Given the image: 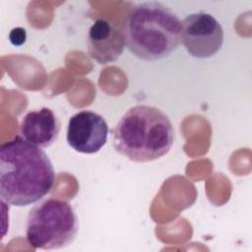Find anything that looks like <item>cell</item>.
Instances as JSON below:
<instances>
[{
  "mask_svg": "<svg viewBox=\"0 0 252 252\" xmlns=\"http://www.w3.org/2000/svg\"><path fill=\"white\" fill-rule=\"evenodd\" d=\"M122 32L104 19L96 20L89 30L88 52L98 64L116 61L124 50Z\"/></svg>",
  "mask_w": 252,
  "mask_h": 252,
  "instance_id": "7",
  "label": "cell"
},
{
  "mask_svg": "<svg viewBox=\"0 0 252 252\" xmlns=\"http://www.w3.org/2000/svg\"><path fill=\"white\" fill-rule=\"evenodd\" d=\"M174 142L168 116L158 107L139 104L129 108L113 130L115 151L136 162H150L165 156Z\"/></svg>",
  "mask_w": 252,
  "mask_h": 252,
  "instance_id": "3",
  "label": "cell"
},
{
  "mask_svg": "<svg viewBox=\"0 0 252 252\" xmlns=\"http://www.w3.org/2000/svg\"><path fill=\"white\" fill-rule=\"evenodd\" d=\"M180 42L195 58H209L223 44V30L215 17L198 12L187 15L181 22Z\"/></svg>",
  "mask_w": 252,
  "mask_h": 252,
  "instance_id": "5",
  "label": "cell"
},
{
  "mask_svg": "<svg viewBox=\"0 0 252 252\" xmlns=\"http://www.w3.org/2000/svg\"><path fill=\"white\" fill-rule=\"evenodd\" d=\"M78 229L79 220L73 207L65 200L48 198L31 209L26 236L35 249L54 250L71 244Z\"/></svg>",
  "mask_w": 252,
  "mask_h": 252,
  "instance_id": "4",
  "label": "cell"
},
{
  "mask_svg": "<svg viewBox=\"0 0 252 252\" xmlns=\"http://www.w3.org/2000/svg\"><path fill=\"white\" fill-rule=\"evenodd\" d=\"M55 171L41 148L16 136L0 146L2 202L26 207L38 202L53 187Z\"/></svg>",
  "mask_w": 252,
  "mask_h": 252,
  "instance_id": "1",
  "label": "cell"
},
{
  "mask_svg": "<svg viewBox=\"0 0 252 252\" xmlns=\"http://www.w3.org/2000/svg\"><path fill=\"white\" fill-rule=\"evenodd\" d=\"M181 21L160 2H143L132 7L122 26L129 51L146 61L170 56L180 43Z\"/></svg>",
  "mask_w": 252,
  "mask_h": 252,
  "instance_id": "2",
  "label": "cell"
},
{
  "mask_svg": "<svg viewBox=\"0 0 252 252\" xmlns=\"http://www.w3.org/2000/svg\"><path fill=\"white\" fill-rule=\"evenodd\" d=\"M60 122L48 107L29 111L20 123V134L29 143L39 148H47L58 138Z\"/></svg>",
  "mask_w": 252,
  "mask_h": 252,
  "instance_id": "8",
  "label": "cell"
},
{
  "mask_svg": "<svg viewBox=\"0 0 252 252\" xmlns=\"http://www.w3.org/2000/svg\"><path fill=\"white\" fill-rule=\"evenodd\" d=\"M108 125L105 119L91 110H82L68 121L66 139L68 145L82 154H94L107 142Z\"/></svg>",
  "mask_w": 252,
  "mask_h": 252,
  "instance_id": "6",
  "label": "cell"
}]
</instances>
